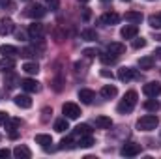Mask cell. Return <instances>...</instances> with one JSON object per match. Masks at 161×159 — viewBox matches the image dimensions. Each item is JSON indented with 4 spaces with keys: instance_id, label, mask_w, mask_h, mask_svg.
Returning <instances> with one entry per match:
<instances>
[{
    "instance_id": "7402d4cb",
    "label": "cell",
    "mask_w": 161,
    "mask_h": 159,
    "mask_svg": "<svg viewBox=\"0 0 161 159\" xmlns=\"http://www.w3.org/2000/svg\"><path fill=\"white\" fill-rule=\"evenodd\" d=\"M58 148H60V150H73V148H77V140L73 139V135H71V137H66V139L60 140Z\"/></svg>"
},
{
    "instance_id": "4316f807",
    "label": "cell",
    "mask_w": 161,
    "mask_h": 159,
    "mask_svg": "<svg viewBox=\"0 0 161 159\" xmlns=\"http://www.w3.org/2000/svg\"><path fill=\"white\" fill-rule=\"evenodd\" d=\"M15 68V62H13V58H9V56H4L2 60H0V69L2 71H9V69H13Z\"/></svg>"
},
{
    "instance_id": "3957f363",
    "label": "cell",
    "mask_w": 161,
    "mask_h": 159,
    "mask_svg": "<svg viewBox=\"0 0 161 159\" xmlns=\"http://www.w3.org/2000/svg\"><path fill=\"white\" fill-rule=\"evenodd\" d=\"M62 112H64V116H66L68 120H77L80 116V107L77 105V103L68 101V103L62 105Z\"/></svg>"
},
{
    "instance_id": "bcb514c9",
    "label": "cell",
    "mask_w": 161,
    "mask_h": 159,
    "mask_svg": "<svg viewBox=\"0 0 161 159\" xmlns=\"http://www.w3.org/2000/svg\"><path fill=\"white\" fill-rule=\"evenodd\" d=\"M101 2H103V4H109V2H111V0H101Z\"/></svg>"
},
{
    "instance_id": "8d00e7d4",
    "label": "cell",
    "mask_w": 161,
    "mask_h": 159,
    "mask_svg": "<svg viewBox=\"0 0 161 159\" xmlns=\"http://www.w3.org/2000/svg\"><path fill=\"white\" fill-rule=\"evenodd\" d=\"M41 114H43V116H41V120H43V122H47V118H49V114H53V111H51L49 107H45V109L41 111Z\"/></svg>"
},
{
    "instance_id": "ffe728a7",
    "label": "cell",
    "mask_w": 161,
    "mask_h": 159,
    "mask_svg": "<svg viewBox=\"0 0 161 159\" xmlns=\"http://www.w3.org/2000/svg\"><path fill=\"white\" fill-rule=\"evenodd\" d=\"M36 142L40 144L43 150H51V144H53V139H51V135H45V133H40V135H36Z\"/></svg>"
},
{
    "instance_id": "277c9868",
    "label": "cell",
    "mask_w": 161,
    "mask_h": 159,
    "mask_svg": "<svg viewBox=\"0 0 161 159\" xmlns=\"http://www.w3.org/2000/svg\"><path fill=\"white\" fill-rule=\"evenodd\" d=\"M45 13H47V9L41 4H30L25 9V15L30 17V19H41V17H45Z\"/></svg>"
},
{
    "instance_id": "7dc6e473",
    "label": "cell",
    "mask_w": 161,
    "mask_h": 159,
    "mask_svg": "<svg viewBox=\"0 0 161 159\" xmlns=\"http://www.w3.org/2000/svg\"><path fill=\"white\" fill-rule=\"evenodd\" d=\"M79 2H90V0H79Z\"/></svg>"
},
{
    "instance_id": "83f0119b",
    "label": "cell",
    "mask_w": 161,
    "mask_h": 159,
    "mask_svg": "<svg viewBox=\"0 0 161 159\" xmlns=\"http://www.w3.org/2000/svg\"><path fill=\"white\" fill-rule=\"evenodd\" d=\"M159 107H161V105H159V101H158L156 97H150V99L144 103V109H146V111H150V112H158V111H159Z\"/></svg>"
},
{
    "instance_id": "ac0fdd59",
    "label": "cell",
    "mask_w": 161,
    "mask_h": 159,
    "mask_svg": "<svg viewBox=\"0 0 161 159\" xmlns=\"http://www.w3.org/2000/svg\"><path fill=\"white\" fill-rule=\"evenodd\" d=\"M94 97H96V94H94L92 90H88V88H80L79 90V99L84 105H90V103L94 101Z\"/></svg>"
},
{
    "instance_id": "f1b7e54d",
    "label": "cell",
    "mask_w": 161,
    "mask_h": 159,
    "mask_svg": "<svg viewBox=\"0 0 161 159\" xmlns=\"http://www.w3.org/2000/svg\"><path fill=\"white\" fill-rule=\"evenodd\" d=\"M23 71L28 73V75H36V73L40 71V66H38L36 62H26V64L23 66Z\"/></svg>"
},
{
    "instance_id": "5b68a950",
    "label": "cell",
    "mask_w": 161,
    "mask_h": 159,
    "mask_svg": "<svg viewBox=\"0 0 161 159\" xmlns=\"http://www.w3.org/2000/svg\"><path fill=\"white\" fill-rule=\"evenodd\" d=\"M120 154L124 157H135V156L141 154V144H137V142H127V144L122 146Z\"/></svg>"
},
{
    "instance_id": "9a60e30c",
    "label": "cell",
    "mask_w": 161,
    "mask_h": 159,
    "mask_svg": "<svg viewBox=\"0 0 161 159\" xmlns=\"http://www.w3.org/2000/svg\"><path fill=\"white\" fill-rule=\"evenodd\" d=\"M137 32H139L137 25H125V26L120 30V36L124 38V40H133V38L137 36Z\"/></svg>"
},
{
    "instance_id": "8fae6325",
    "label": "cell",
    "mask_w": 161,
    "mask_h": 159,
    "mask_svg": "<svg viewBox=\"0 0 161 159\" xmlns=\"http://www.w3.org/2000/svg\"><path fill=\"white\" fill-rule=\"evenodd\" d=\"M21 88H23L25 92L34 94V92H40V82L36 79H25V80H21Z\"/></svg>"
},
{
    "instance_id": "d6a6232c",
    "label": "cell",
    "mask_w": 161,
    "mask_h": 159,
    "mask_svg": "<svg viewBox=\"0 0 161 159\" xmlns=\"http://www.w3.org/2000/svg\"><path fill=\"white\" fill-rule=\"evenodd\" d=\"M36 45L34 47H25L23 51H21V56H25V58H30V56H36Z\"/></svg>"
},
{
    "instance_id": "4dcf8cb0",
    "label": "cell",
    "mask_w": 161,
    "mask_h": 159,
    "mask_svg": "<svg viewBox=\"0 0 161 159\" xmlns=\"http://www.w3.org/2000/svg\"><path fill=\"white\" fill-rule=\"evenodd\" d=\"M80 36H82V40H86V41H96L97 40V34H96V30H92V28H84V30L80 32Z\"/></svg>"
},
{
    "instance_id": "7a4b0ae2",
    "label": "cell",
    "mask_w": 161,
    "mask_h": 159,
    "mask_svg": "<svg viewBox=\"0 0 161 159\" xmlns=\"http://www.w3.org/2000/svg\"><path fill=\"white\" fill-rule=\"evenodd\" d=\"M158 125H159V118L154 114H146V116H141L137 120V127L141 131H154Z\"/></svg>"
},
{
    "instance_id": "ab89813d",
    "label": "cell",
    "mask_w": 161,
    "mask_h": 159,
    "mask_svg": "<svg viewBox=\"0 0 161 159\" xmlns=\"http://www.w3.org/2000/svg\"><path fill=\"white\" fill-rule=\"evenodd\" d=\"M82 19H84V21L90 19V8H84V9H82Z\"/></svg>"
},
{
    "instance_id": "d590c367",
    "label": "cell",
    "mask_w": 161,
    "mask_h": 159,
    "mask_svg": "<svg viewBox=\"0 0 161 159\" xmlns=\"http://www.w3.org/2000/svg\"><path fill=\"white\" fill-rule=\"evenodd\" d=\"M142 47H146V40H135L133 41V49H142Z\"/></svg>"
},
{
    "instance_id": "74e56055",
    "label": "cell",
    "mask_w": 161,
    "mask_h": 159,
    "mask_svg": "<svg viewBox=\"0 0 161 159\" xmlns=\"http://www.w3.org/2000/svg\"><path fill=\"white\" fill-rule=\"evenodd\" d=\"M9 120V116H8V112H4V111H0V125L4 123L6 125V122Z\"/></svg>"
},
{
    "instance_id": "e575fe53",
    "label": "cell",
    "mask_w": 161,
    "mask_h": 159,
    "mask_svg": "<svg viewBox=\"0 0 161 159\" xmlns=\"http://www.w3.org/2000/svg\"><path fill=\"white\" fill-rule=\"evenodd\" d=\"M82 54H84L88 60H92V58H96V54H99V52H97L96 49H84V51H82Z\"/></svg>"
},
{
    "instance_id": "4fadbf2b",
    "label": "cell",
    "mask_w": 161,
    "mask_h": 159,
    "mask_svg": "<svg viewBox=\"0 0 161 159\" xmlns=\"http://www.w3.org/2000/svg\"><path fill=\"white\" fill-rule=\"evenodd\" d=\"M13 28H15V25H13L11 19H8V17L0 19V36H8V34H11Z\"/></svg>"
},
{
    "instance_id": "ee69618b",
    "label": "cell",
    "mask_w": 161,
    "mask_h": 159,
    "mask_svg": "<svg viewBox=\"0 0 161 159\" xmlns=\"http://www.w3.org/2000/svg\"><path fill=\"white\" fill-rule=\"evenodd\" d=\"M17 40H23V41H25V34H23V32H19V34H17Z\"/></svg>"
},
{
    "instance_id": "6da1fadb",
    "label": "cell",
    "mask_w": 161,
    "mask_h": 159,
    "mask_svg": "<svg viewBox=\"0 0 161 159\" xmlns=\"http://www.w3.org/2000/svg\"><path fill=\"white\" fill-rule=\"evenodd\" d=\"M135 105H137V92H135V90H129V92H125V96L122 97V101L118 103L116 111H118L120 114H129V112L135 109Z\"/></svg>"
},
{
    "instance_id": "cb8c5ba5",
    "label": "cell",
    "mask_w": 161,
    "mask_h": 159,
    "mask_svg": "<svg viewBox=\"0 0 161 159\" xmlns=\"http://www.w3.org/2000/svg\"><path fill=\"white\" fill-rule=\"evenodd\" d=\"M154 64H156L154 56H142V58H139V68L141 69H152Z\"/></svg>"
},
{
    "instance_id": "f907efd6",
    "label": "cell",
    "mask_w": 161,
    "mask_h": 159,
    "mask_svg": "<svg viewBox=\"0 0 161 159\" xmlns=\"http://www.w3.org/2000/svg\"><path fill=\"white\" fill-rule=\"evenodd\" d=\"M124 2H129V0H124Z\"/></svg>"
},
{
    "instance_id": "44dd1931",
    "label": "cell",
    "mask_w": 161,
    "mask_h": 159,
    "mask_svg": "<svg viewBox=\"0 0 161 159\" xmlns=\"http://www.w3.org/2000/svg\"><path fill=\"white\" fill-rule=\"evenodd\" d=\"M124 19H125L127 23H131V25H139V23L142 21V13H141V11H125Z\"/></svg>"
},
{
    "instance_id": "1f68e13d",
    "label": "cell",
    "mask_w": 161,
    "mask_h": 159,
    "mask_svg": "<svg viewBox=\"0 0 161 159\" xmlns=\"http://www.w3.org/2000/svg\"><path fill=\"white\" fill-rule=\"evenodd\" d=\"M148 25L152 28H161V13H154L148 17Z\"/></svg>"
},
{
    "instance_id": "2e32d148",
    "label": "cell",
    "mask_w": 161,
    "mask_h": 159,
    "mask_svg": "<svg viewBox=\"0 0 161 159\" xmlns=\"http://www.w3.org/2000/svg\"><path fill=\"white\" fill-rule=\"evenodd\" d=\"M107 52H111V54H114L116 58L125 52V45L124 43H118V41H113V43H109L107 45Z\"/></svg>"
},
{
    "instance_id": "484cf974",
    "label": "cell",
    "mask_w": 161,
    "mask_h": 159,
    "mask_svg": "<svg viewBox=\"0 0 161 159\" xmlns=\"http://www.w3.org/2000/svg\"><path fill=\"white\" fill-rule=\"evenodd\" d=\"M0 52H2L4 56L13 58L15 54H19V49H17V47H13V45H2V47H0Z\"/></svg>"
},
{
    "instance_id": "d6986e66",
    "label": "cell",
    "mask_w": 161,
    "mask_h": 159,
    "mask_svg": "<svg viewBox=\"0 0 161 159\" xmlns=\"http://www.w3.org/2000/svg\"><path fill=\"white\" fill-rule=\"evenodd\" d=\"M15 105L19 107V109H30L32 107V99H30V96H15Z\"/></svg>"
},
{
    "instance_id": "9c48e42d",
    "label": "cell",
    "mask_w": 161,
    "mask_h": 159,
    "mask_svg": "<svg viewBox=\"0 0 161 159\" xmlns=\"http://www.w3.org/2000/svg\"><path fill=\"white\" fill-rule=\"evenodd\" d=\"M118 21H120V15L114 13V11H107V13H103V15L99 17V23H101V25H107V26L118 25Z\"/></svg>"
},
{
    "instance_id": "52a82bcc",
    "label": "cell",
    "mask_w": 161,
    "mask_h": 159,
    "mask_svg": "<svg viewBox=\"0 0 161 159\" xmlns=\"http://www.w3.org/2000/svg\"><path fill=\"white\" fill-rule=\"evenodd\" d=\"M139 77V73H137V69H133V68H120L118 69V79L122 82H129V80L137 79Z\"/></svg>"
},
{
    "instance_id": "836d02e7",
    "label": "cell",
    "mask_w": 161,
    "mask_h": 159,
    "mask_svg": "<svg viewBox=\"0 0 161 159\" xmlns=\"http://www.w3.org/2000/svg\"><path fill=\"white\" fill-rule=\"evenodd\" d=\"M99 60H101L103 64H114V62H116V56H114V54H111V52H107V54H101V56H99Z\"/></svg>"
},
{
    "instance_id": "681fc988",
    "label": "cell",
    "mask_w": 161,
    "mask_h": 159,
    "mask_svg": "<svg viewBox=\"0 0 161 159\" xmlns=\"http://www.w3.org/2000/svg\"><path fill=\"white\" fill-rule=\"evenodd\" d=\"M0 140H2V135H0Z\"/></svg>"
},
{
    "instance_id": "c3c4849f",
    "label": "cell",
    "mask_w": 161,
    "mask_h": 159,
    "mask_svg": "<svg viewBox=\"0 0 161 159\" xmlns=\"http://www.w3.org/2000/svg\"><path fill=\"white\" fill-rule=\"evenodd\" d=\"M158 40H159V41H161V34H159V36H158Z\"/></svg>"
},
{
    "instance_id": "7c38bea8",
    "label": "cell",
    "mask_w": 161,
    "mask_h": 159,
    "mask_svg": "<svg viewBox=\"0 0 161 159\" xmlns=\"http://www.w3.org/2000/svg\"><path fill=\"white\" fill-rule=\"evenodd\" d=\"M99 94H101V97H103V99H113V97H116L118 88H116L114 84H105V86L99 90Z\"/></svg>"
},
{
    "instance_id": "f6af8a7d",
    "label": "cell",
    "mask_w": 161,
    "mask_h": 159,
    "mask_svg": "<svg viewBox=\"0 0 161 159\" xmlns=\"http://www.w3.org/2000/svg\"><path fill=\"white\" fill-rule=\"evenodd\" d=\"M154 54H158V56L161 58V47H159V49H156V52H154Z\"/></svg>"
},
{
    "instance_id": "60d3db41",
    "label": "cell",
    "mask_w": 161,
    "mask_h": 159,
    "mask_svg": "<svg viewBox=\"0 0 161 159\" xmlns=\"http://www.w3.org/2000/svg\"><path fill=\"white\" fill-rule=\"evenodd\" d=\"M101 77H105V79H113V73H111L109 69H101Z\"/></svg>"
},
{
    "instance_id": "b9f144b4",
    "label": "cell",
    "mask_w": 161,
    "mask_h": 159,
    "mask_svg": "<svg viewBox=\"0 0 161 159\" xmlns=\"http://www.w3.org/2000/svg\"><path fill=\"white\" fill-rule=\"evenodd\" d=\"M9 154H11V152H9L8 148H2V150H0V157H9Z\"/></svg>"
},
{
    "instance_id": "f35d334b",
    "label": "cell",
    "mask_w": 161,
    "mask_h": 159,
    "mask_svg": "<svg viewBox=\"0 0 161 159\" xmlns=\"http://www.w3.org/2000/svg\"><path fill=\"white\" fill-rule=\"evenodd\" d=\"M43 2H47V4H49V8H53V9H56V8H58V0H43Z\"/></svg>"
},
{
    "instance_id": "ba28073f",
    "label": "cell",
    "mask_w": 161,
    "mask_h": 159,
    "mask_svg": "<svg viewBox=\"0 0 161 159\" xmlns=\"http://www.w3.org/2000/svg\"><path fill=\"white\" fill-rule=\"evenodd\" d=\"M43 34H45V26H43L41 23H32V25L28 26V36H30L32 40H41Z\"/></svg>"
},
{
    "instance_id": "7bdbcfd3",
    "label": "cell",
    "mask_w": 161,
    "mask_h": 159,
    "mask_svg": "<svg viewBox=\"0 0 161 159\" xmlns=\"http://www.w3.org/2000/svg\"><path fill=\"white\" fill-rule=\"evenodd\" d=\"M0 6L4 8V6H11V2L9 0H0Z\"/></svg>"
},
{
    "instance_id": "e0dca14e",
    "label": "cell",
    "mask_w": 161,
    "mask_h": 159,
    "mask_svg": "<svg viewBox=\"0 0 161 159\" xmlns=\"http://www.w3.org/2000/svg\"><path fill=\"white\" fill-rule=\"evenodd\" d=\"M88 135H92V129H90V125L88 123H80L75 127V131H73V139L77 140L80 137H88Z\"/></svg>"
},
{
    "instance_id": "f546056e",
    "label": "cell",
    "mask_w": 161,
    "mask_h": 159,
    "mask_svg": "<svg viewBox=\"0 0 161 159\" xmlns=\"http://www.w3.org/2000/svg\"><path fill=\"white\" fill-rule=\"evenodd\" d=\"M94 144V137L92 135H88V137H80V139H77V146H80V148H90Z\"/></svg>"
},
{
    "instance_id": "30bf717a",
    "label": "cell",
    "mask_w": 161,
    "mask_h": 159,
    "mask_svg": "<svg viewBox=\"0 0 161 159\" xmlns=\"http://www.w3.org/2000/svg\"><path fill=\"white\" fill-rule=\"evenodd\" d=\"M21 118H9L8 122H6V129L9 131V137L11 139H17V129L21 127Z\"/></svg>"
},
{
    "instance_id": "8992f818",
    "label": "cell",
    "mask_w": 161,
    "mask_h": 159,
    "mask_svg": "<svg viewBox=\"0 0 161 159\" xmlns=\"http://www.w3.org/2000/svg\"><path fill=\"white\" fill-rule=\"evenodd\" d=\"M142 94L146 97H158L161 94V84L159 82H146L142 86Z\"/></svg>"
},
{
    "instance_id": "d4e9b609",
    "label": "cell",
    "mask_w": 161,
    "mask_h": 159,
    "mask_svg": "<svg viewBox=\"0 0 161 159\" xmlns=\"http://www.w3.org/2000/svg\"><path fill=\"white\" fill-rule=\"evenodd\" d=\"M69 129V123H68V118L64 116V118H58L54 122V131H58V133H64V131H68Z\"/></svg>"
},
{
    "instance_id": "603a6c76",
    "label": "cell",
    "mask_w": 161,
    "mask_h": 159,
    "mask_svg": "<svg viewBox=\"0 0 161 159\" xmlns=\"http://www.w3.org/2000/svg\"><path fill=\"white\" fill-rule=\"evenodd\" d=\"M96 127H99V129H111L113 127V120L109 118V116H97L96 118Z\"/></svg>"
},
{
    "instance_id": "5bb4252c",
    "label": "cell",
    "mask_w": 161,
    "mask_h": 159,
    "mask_svg": "<svg viewBox=\"0 0 161 159\" xmlns=\"http://www.w3.org/2000/svg\"><path fill=\"white\" fill-rule=\"evenodd\" d=\"M13 156H15L17 159H30V157H32V152H30V148H28V146L19 144V146H15Z\"/></svg>"
}]
</instances>
